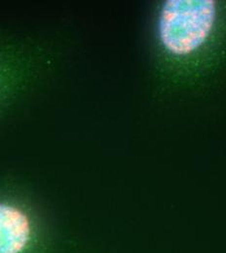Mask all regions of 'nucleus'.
Returning a JSON list of instances; mask_svg holds the SVG:
<instances>
[{
    "instance_id": "f257e3e1",
    "label": "nucleus",
    "mask_w": 226,
    "mask_h": 253,
    "mask_svg": "<svg viewBox=\"0 0 226 253\" xmlns=\"http://www.w3.org/2000/svg\"><path fill=\"white\" fill-rule=\"evenodd\" d=\"M218 17L215 0H168L162 5L158 36L164 50L183 58L198 51L214 31Z\"/></svg>"
},
{
    "instance_id": "f03ea898",
    "label": "nucleus",
    "mask_w": 226,
    "mask_h": 253,
    "mask_svg": "<svg viewBox=\"0 0 226 253\" xmlns=\"http://www.w3.org/2000/svg\"><path fill=\"white\" fill-rule=\"evenodd\" d=\"M40 242L30 211L18 203L0 200V253H37Z\"/></svg>"
}]
</instances>
